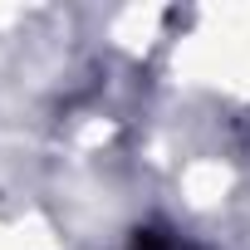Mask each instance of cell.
<instances>
[{
  "label": "cell",
  "instance_id": "6da1fadb",
  "mask_svg": "<svg viewBox=\"0 0 250 250\" xmlns=\"http://www.w3.org/2000/svg\"><path fill=\"white\" fill-rule=\"evenodd\" d=\"M133 250H191V245L177 240V235H167V230H138Z\"/></svg>",
  "mask_w": 250,
  "mask_h": 250
}]
</instances>
